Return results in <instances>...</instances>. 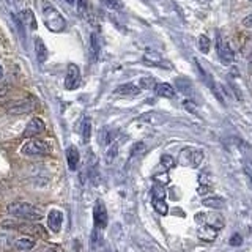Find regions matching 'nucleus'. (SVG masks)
I'll use <instances>...</instances> for the list:
<instances>
[{
    "mask_svg": "<svg viewBox=\"0 0 252 252\" xmlns=\"http://www.w3.org/2000/svg\"><path fill=\"white\" fill-rule=\"evenodd\" d=\"M197 220V232H199V238L202 241H215V238L218 236V233L220 232L222 228V219L218 218V216H210V215H205V213H199L195 216Z\"/></svg>",
    "mask_w": 252,
    "mask_h": 252,
    "instance_id": "f257e3e1",
    "label": "nucleus"
},
{
    "mask_svg": "<svg viewBox=\"0 0 252 252\" xmlns=\"http://www.w3.org/2000/svg\"><path fill=\"white\" fill-rule=\"evenodd\" d=\"M6 211L22 220H39L43 218V210L29 202H13L6 207Z\"/></svg>",
    "mask_w": 252,
    "mask_h": 252,
    "instance_id": "f03ea898",
    "label": "nucleus"
},
{
    "mask_svg": "<svg viewBox=\"0 0 252 252\" xmlns=\"http://www.w3.org/2000/svg\"><path fill=\"white\" fill-rule=\"evenodd\" d=\"M38 106V101L35 98H22V99H13L8 101L3 104V109L8 114L11 115H22V114H29L32 110H35Z\"/></svg>",
    "mask_w": 252,
    "mask_h": 252,
    "instance_id": "7ed1b4c3",
    "label": "nucleus"
},
{
    "mask_svg": "<svg viewBox=\"0 0 252 252\" xmlns=\"http://www.w3.org/2000/svg\"><path fill=\"white\" fill-rule=\"evenodd\" d=\"M52 152V145L43 139H32L21 147V153L26 156H44Z\"/></svg>",
    "mask_w": 252,
    "mask_h": 252,
    "instance_id": "20e7f679",
    "label": "nucleus"
},
{
    "mask_svg": "<svg viewBox=\"0 0 252 252\" xmlns=\"http://www.w3.org/2000/svg\"><path fill=\"white\" fill-rule=\"evenodd\" d=\"M43 16H44V21H46V26L51 32H55V33H59L63 29L66 27V22H65V18L55 10L54 6L51 5H44L43 8Z\"/></svg>",
    "mask_w": 252,
    "mask_h": 252,
    "instance_id": "39448f33",
    "label": "nucleus"
},
{
    "mask_svg": "<svg viewBox=\"0 0 252 252\" xmlns=\"http://www.w3.org/2000/svg\"><path fill=\"white\" fill-rule=\"evenodd\" d=\"M153 207L161 216H165L169 213L167 202H165V189L161 185L153 186Z\"/></svg>",
    "mask_w": 252,
    "mask_h": 252,
    "instance_id": "423d86ee",
    "label": "nucleus"
},
{
    "mask_svg": "<svg viewBox=\"0 0 252 252\" xmlns=\"http://www.w3.org/2000/svg\"><path fill=\"white\" fill-rule=\"evenodd\" d=\"M82 76H81V69L74 63H69L66 68V76H65V89L66 90H76L79 85H81Z\"/></svg>",
    "mask_w": 252,
    "mask_h": 252,
    "instance_id": "0eeeda50",
    "label": "nucleus"
},
{
    "mask_svg": "<svg viewBox=\"0 0 252 252\" xmlns=\"http://www.w3.org/2000/svg\"><path fill=\"white\" fill-rule=\"evenodd\" d=\"M216 51H218V55H219V59L222 63H225V65H230V63H233L235 54L230 49L228 43L220 35L216 36Z\"/></svg>",
    "mask_w": 252,
    "mask_h": 252,
    "instance_id": "6e6552de",
    "label": "nucleus"
},
{
    "mask_svg": "<svg viewBox=\"0 0 252 252\" xmlns=\"http://www.w3.org/2000/svg\"><path fill=\"white\" fill-rule=\"evenodd\" d=\"M181 162L185 165H189V167H199L203 161V153L200 150H192V148H186L181 152V156H180Z\"/></svg>",
    "mask_w": 252,
    "mask_h": 252,
    "instance_id": "1a4fd4ad",
    "label": "nucleus"
},
{
    "mask_svg": "<svg viewBox=\"0 0 252 252\" xmlns=\"http://www.w3.org/2000/svg\"><path fill=\"white\" fill-rule=\"evenodd\" d=\"M93 222H94V227L99 228V230L106 228V225H107V210H106V205L102 203L101 200H98L96 203H94Z\"/></svg>",
    "mask_w": 252,
    "mask_h": 252,
    "instance_id": "9d476101",
    "label": "nucleus"
},
{
    "mask_svg": "<svg viewBox=\"0 0 252 252\" xmlns=\"http://www.w3.org/2000/svg\"><path fill=\"white\" fill-rule=\"evenodd\" d=\"M44 129H46L44 122H43L39 117H33V118H32V120L27 123L26 129H24V132H22V136H24V137H35V136H38V134L44 132Z\"/></svg>",
    "mask_w": 252,
    "mask_h": 252,
    "instance_id": "9b49d317",
    "label": "nucleus"
},
{
    "mask_svg": "<svg viewBox=\"0 0 252 252\" xmlns=\"http://www.w3.org/2000/svg\"><path fill=\"white\" fill-rule=\"evenodd\" d=\"M63 222V213L60 210H51L49 215H47V225H49V230L57 233L62 228Z\"/></svg>",
    "mask_w": 252,
    "mask_h": 252,
    "instance_id": "f8f14e48",
    "label": "nucleus"
},
{
    "mask_svg": "<svg viewBox=\"0 0 252 252\" xmlns=\"http://www.w3.org/2000/svg\"><path fill=\"white\" fill-rule=\"evenodd\" d=\"M139 92H140V87H136L134 84H122L114 90V94L115 96L126 98V96H137Z\"/></svg>",
    "mask_w": 252,
    "mask_h": 252,
    "instance_id": "ddd939ff",
    "label": "nucleus"
},
{
    "mask_svg": "<svg viewBox=\"0 0 252 252\" xmlns=\"http://www.w3.org/2000/svg\"><path fill=\"white\" fill-rule=\"evenodd\" d=\"M90 54H92L93 62H96L101 55V38L96 32H93L90 35Z\"/></svg>",
    "mask_w": 252,
    "mask_h": 252,
    "instance_id": "4468645a",
    "label": "nucleus"
},
{
    "mask_svg": "<svg viewBox=\"0 0 252 252\" xmlns=\"http://www.w3.org/2000/svg\"><path fill=\"white\" fill-rule=\"evenodd\" d=\"M79 159H81V155H79V150L76 147H68L66 148V162L69 170H76L79 165Z\"/></svg>",
    "mask_w": 252,
    "mask_h": 252,
    "instance_id": "2eb2a0df",
    "label": "nucleus"
},
{
    "mask_svg": "<svg viewBox=\"0 0 252 252\" xmlns=\"http://www.w3.org/2000/svg\"><path fill=\"white\" fill-rule=\"evenodd\" d=\"M197 66H199V69H200V74H202V77L207 81V85L211 89V92L216 94V98H219V101L220 102H224V99H222V96H220V93H219V89H218V85H216V82L213 81V77L207 73V69H203L202 66H200V63L197 62Z\"/></svg>",
    "mask_w": 252,
    "mask_h": 252,
    "instance_id": "dca6fc26",
    "label": "nucleus"
},
{
    "mask_svg": "<svg viewBox=\"0 0 252 252\" xmlns=\"http://www.w3.org/2000/svg\"><path fill=\"white\" fill-rule=\"evenodd\" d=\"M155 90L158 96H161V98H169V99L175 98V90H173V87L170 84H164V82L156 84Z\"/></svg>",
    "mask_w": 252,
    "mask_h": 252,
    "instance_id": "f3484780",
    "label": "nucleus"
},
{
    "mask_svg": "<svg viewBox=\"0 0 252 252\" xmlns=\"http://www.w3.org/2000/svg\"><path fill=\"white\" fill-rule=\"evenodd\" d=\"M35 244H36L35 238H32V236H22V238L16 240L14 248L18 249V251H21V252H27L30 249H33Z\"/></svg>",
    "mask_w": 252,
    "mask_h": 252,
    "instance_id": "a211bd4d",
    "label": "nucleus"
},
{
    "mask_svg": "<svg viewBox=\"0 0 252 252\" xmlns=\"http://www.w3.org/2000/svg\"><path fill=\"white\" fill-rule=\"evenodd\" d=\"M35 52H36V59H38L39 63H44L47 60V55H49V52H47V47L44 46L41 38L35 39Z\"/></svg>",
    "mask_w": 252,
    "mask_h": 252,
    "instance_id": "6ab92c4d",
    "label": "nucleus"
},
{
    "mask_svg": "<svg viewBox=\"0 0 252 252\" xmlns=\"http://www.w3.org/2000/svg\"><path fill=\"white\" fill-rule=\"evenodd\" d=\"M205 207H210V208H222L225 205V200L222 199V197H218V195H213V197H205L203 202H202Z\"/></svg>",
    "mask_w": 252,
    "mask_h": 252,
    "instance_id": "aec40b11",
    "label": "nucleus"
},
{
    "mask_svg": "<svg viewBox=\"0 0 252 252\" xmlns=\"http://www.w3.org/2000/svg\"><path fill=\"white\" fill-rule=\"evenodd\" d=\"M117 155H118V144H117V142H114V144L109 145V148L106 150V153H104L106 164H112L117 159Z\"/></svg>",
    "mask_w": 252,
    "mask_h": 252,
    "instance_id": "412c9836",
    "label": "nucleus"
},
{
    "mask_svg": "<svg viewBox=\"0 0 252 252\" xmlns=\"http://www.w3.org/2000/svg\"><path fill=\"white\" fill-rule=\"evenodd\" d=\"M139 122H144V123H162L164 117L159 115V114H156V112H147V114L139 117Z\"/></svg>",
    "mask_w": 252,
    "mask_h": 252,
    "instance_id": "4be33fe9",
    "label": "nucleus"
},
{
    "mask_svg": "<svg viewBox=\"0 0 252 252\" xmlns=\"http://www.w3.org/2000/svg\"><path fill=\"white\" fill-rule=\"evenodd\" d=\"M81 131H82V140L84 142H89L92 137V120L89 117L84 118L82 126H81Z\"/></svg>",
    "mask_w": 252,
    "mask_h": 252,
    "instance_id": "5701e85b",
    "label": "nucleus"
},
{
    "mask_svg": "<svg viewBox=\"0 0 252 252\" xmlns=\"http://www.w3.org/2000/svg\"><path fill=\"white\" fill-rule=\"evenodd\" d=\"M139 87H140V89H144V90H152L156 87V81L153 77H142L139 81Z\"/></svg>",
    "mask_w": 252,
    "mask_h": 252,
    "instance_id": "b1692460",
    "label": "nucleus"
},
{
    "mask_svg": "<svg viewBox=\"0 0 252 252\" xmlns=\"http://www.w3.org/2000/svg\"><path fill=\"white\" fill-rule=\"evenodd\" d=\"M210 38L208 36H205V35H200L199 36V49H200V52H203V54H208V51H210Z\"/></svg>",
    "mask_w": 252,
    "mask_h": 252,
    "instance_id": "393cba45",
    "label": "nucleus"
},
{
    "mask_svg": "<svg viewBox=\"0 0 252 252\" xmlns=\"http://www.w3.org/2000/svg\"><path fill=\"white\" fill-rule=\"evenodd\" d=\"M161 164L164 165L165 169H172L173 165H175V161H173V158L170 155H162L161 156Z\"/></svg>",
    "mask_w": 252,
    "mask_h": 252,
    "instance_id": "a878e982",
    "label": "nucleus"
},
{
    "mask_svg": "<svg viewBox=\"0 0 252 252\" xmlns=\"http://www.w3.org/2000/svg\"><path fill=\"white\" fill-rule=\"evenodd\" d=\"M102 2H104V5L110 8V10H122L123 8V3L120 0H102Z\"/></svg>",
    "mask_w": 252,
    "mask_h": 252,
    "instance_id": "bb28decb",
    "label": "nucleus"
},
{
    "mask_svg": "<svg viewBox=\"0 0 252 252\" xmlns=\"http://www.w3.org/2000/svg\"><path fill=\"white\" fill-rule=\"evenodd\" d=\"M147 150V147H145V144L144 142H137L136 145L132 147V152H131V155L132 156H137V155H142Z\"/></svg>",
    "mask_w": 252,
    "mask_h": 252,
    "instance_id": "cd10ccee",
    "label": "nucleus"
},
{
    "mask_svg": "<svg viewBox=\"0 0 252 252\" xmlns=\"http://www.w3.org/2000/svg\"><path fill=\"white\" fill-rule=\"evenodd\" d=\"M8 92H10V85H8V82H0V98H5Z\"/></svg>",
    "mask_w": 252,
    "mask_h": 252,
    "instance_id": "c85d7f7f",
    "label": "nucleus"
},
{
    "mask_svg": "<svg viewBox=\"0 0 252 252\" xmlns=\"http://www.w3.org/2000/svg\"><path fill=\"white\" fill-rule=\"evenodd\" d=\"M230 244H232V246H240V244H243V238H241V236H240L238 233H236V235L232 236Z\"/></svg>",
    "mask_w": 252,
    "mask_h": 252,
    "instance_id": "c756f323",
    "label": "nucleus"
},
{
    "mask_svg": "<svg viewBox=\"0 0 252 252\" xmlns=\"http://www.w3.org/2000/svg\"><path fill=\"white\" fill-rule=\"evenodd\" d=\"M243 27L246 29H252V13L249 16H246V18L243 19Z\"/></svg>",
    "mask_w": 252,
    "mask_h": 252,
    "instance_id": "7c9ffc66",
    "label": "nucleus"
},
{
    "mask_svg": "<svg viewBox=\"0 0 252 252\" xmlns=\"http://www.w3.org/2000/svg\"><path fill=\"white\" fill-rule=\"evenodd\" d=\"M185 106L188 107V110H189V112H194V114H197V110H195V106L194 104H191V102H185Z\"/></svg>",
    "mask_w": 252,
    "mask_h": 252,
    "instance_id": "2f4dec72",
    "label": "nucleus"
},
{
    "mask_svg": "<svg viewBox=\"0 0 252 252\" xmlns=\"http://www.w3.org/2000/svg\"><path fill=\"white\" fill-rule=\"evenodd\" d=\"M2 76H3V68H2V65H0V79H2Z\"/></svg>",
    "mask_w": 252,
    "mask_h": 252,
    "instance_id": "473e14b6",
    "label": "nucleus"
},
{
    "mask_svg": "<svg viewBox=\"0 0 252 252\" xmlns=\"http://www.w3.org/2000/svg\"><path fill=\"white\" fill-rule=\"evenodd\" d=\"M68 3H74V0H66Z\"/></svg>",
    "mask_w": 252,
    "mask_h": 252,
    "instance_id": "72a5a7b5",
    "label": "nucleus"
},
{
    "mask_svg": "<svg viewBox=\"0 0 252 252\" xmlns=\"http://www.w3.org/2000/svg\"><path fill=\"white\" fill-rule=\"evenodd\" d=\"M249 2H252V0H249Z\"/></svg>",
    "mask_w": 252,
    "mask_h": 252,
    "instance_id": "f704fd0d",
    "label": "nucleus"
}]
</instances>
